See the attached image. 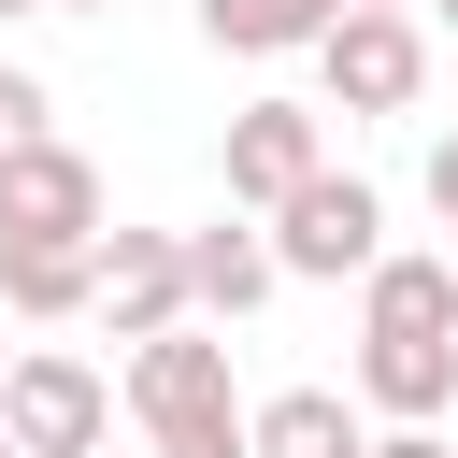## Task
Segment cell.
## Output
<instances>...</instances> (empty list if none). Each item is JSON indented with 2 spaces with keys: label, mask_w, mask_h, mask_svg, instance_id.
Wrapping results in <instances>:
<instances>
[{
  "label": "cell",
  "mask_w": 458,
  "mask_h": 458,
  "mask_svg": "<svg viewBox=\"0 0 458 458\" xmlns=\"http://www.w3.org/2000/svg\"><path fill=\"white\" fill-rule=\"evenodd\" d=\"M129 415H143L157 458H258V415L229 401V344H215V315H172V329L129 344Z\"/></svg>",
  "instance_id": "obj_1"
},
{
  "label": "cell",
  "mask_w": 458,
  "mask_h": 458,
  "mask_svg": "<svg viewBox=\"0 0 458 458\" xmlns=\"http://www.w3.org/2000/svg\"><path fill=\"white\" fill-rule=\"evenodd\" d=\"M315 72H329V114H415V86H429L415 0H344L329 43H315Z\"/></svg>",
  "instance_id": "obj_2"
},
{
  "label": "cell",
  "mask_w": 458,
  "mask_h": 458,
  "mask_svg": "<svg viewBox=\"0 0 458 458\" xmlns=\"http://www.w3.org/2000/svg\"><path fill=\"white\" fill-rule=\"evenodd\" d=\"M272 258H286V286H344V272H372V258H386V200H372L358 172L286 186V200H272Z\"/></svg>",
  "instance_id": "obj_3"
},
{
  "label": "cell",
  "mask_w": 458,
  "mask_h": 458,
  "mask_svg": "<svg viewBox=\"0 0 458 458\" xmlns=\"http://www.w3.org/2000/svg\"><path fill=\"white\" fill-rule=\"evenodd\" d=\"M0 429H14L29 458H100V444H114V386H100L72 344H29V358L0 372Z\"/></svg>",
  "instance_id": "obj_4"
},
{
  "label": "cell",
  "mask_w": 458,
  "mask_h": 458,
  "mask_svg": "<svg viewBox=\"0 0 458 458\" xmlns=\"http://www.w3.org/2000/svg\"><path fill=\"white\" fill-rule=\"evenodd\" d=\"M0 243H100V172L43 129L0 157Z\"/></svg>",
  "instance_id": "obj_5"
},
{
  "label": "cell",
  "mask_w": 458,
  "mask_h": 458,
  "mask_svg": "<svg viewBox=\"0 0 458 458\" xmlns=\"http://www.w3.org/2000/svg\"><path fill=\"white\" fill-rule=\"evenodd\" d=\"M100 315H114V344L200 315V286H186V229H100Z\"/></svg>",
  "instance_id": "obj_6"
},
{
  "label": "cell",
  "mask_w": 458,
  "mask_h": 458,
  "mask_svg": "<svg viewBox=\"0 0 458 458\" xmlns=\"http://www.w3.org/2000/svg\"><path fill=\"white\" fill-rule=\"evenodd\" d=\"M315 172H329L315 100H243V114H229V200H243V215H272V200L315 186Z\"/></svg>",
  "instance_id": "obj_7"
},
{
  "label": "cell",
  "mask_w": 458,
  "mask_h": 458,
  "mask_svg": "<svg viewBox=\"0 0 458 458\" xmlns=\"http://www.w3.org/2000/svg\"><path fill=\"white\" fill-rule=\"evenodd\" d=\"M358 401L372 415H444L458 401V329H358Z\"/></svg>",
  "instance_id": "obj_8"
},
{
  "label": "cell",
  "mask_w": 458,
  "mask_h": 458,
  "mask_svg": "<svg viewBox=\"0 0 458 458\" xmlns=\"http://www.w3.org/2000/svg\"><path fill=\"white\" fill-rule=\"evenodd\" d=\"M186 286H200L215 329H243V315L286 286V258H272V229H186Z\"/></svg>",
  "instance_id": "obj_9"
},
{
  "label": "cell",
  "mask_w": 458,
  "mask_h": 458,
  "mask_svg": "<svg viewBox=\"0 0 458 458\" xmlns=\"http://www.w3.org/2000/svg\"><path fill=\"white\" fill-rule=\"evenodd\" d=\"M0 301H14L29 329L100 315V243H0Z\"/></svg>",
  "instance_id": "obj_10"
},
{
  "label": "cell",
  "mask_w": 458,
  "mask_h": 458,
  "mask_svg": "<svg viewBox=\"0 0 458 458\" xmlns=\"http://www.w3.org/2000/svg\"><path fill=\"white\" fill-rule=\"evenodd\" d=\"M358 329H458V258H372Z\"/></svg>",
  "instance_id": "obj_11"
},
{
  "label": "cell",
  "mask_w": 458,
  "mask_h": 458,
  "mask_svg": "<svg viewBox=\"0 0 458 458\" xmlns=\"http://www.w3.org/2000/svg\"><path fill=\"white\" fill-rule=\"evenodd\" d=\"M258 458H372V429L344 415V386H272L258 401Z\"/></svg>",
  "instance_id": "obj_12"
},
{
  "label": "cell",
  "mask_w": 458,
  "mask_h": 458,
  "mask_svg": "<svg viewBox=\"0 0 458 458\" xmlns=\"http://www.w3.org/2000/svg\"><path fill=\"white\" fill-rule=\"evenodd\" d=\"M329 14H344V0H200V29H215L229 57H315Z\"/></svg>",
  "instance_id": "obj_13"
},
{
  "label": "cell",
  "mask_w": 458,
  "mask_h": 458,
  "mask_svg": "<svg viewBox=\"0 0 458 458\" xmlns=\"http://www.w3.org/2000/svg\"><path fill=\"white\" fill-rule=\"evenodd\" d=\"M43 114H57V100H43V72H14V57H0V157H14V143H43Z\"/></svg>",
  "instance_id": "obj_14"
},
{
  "label": "cell",
  "mask_w": 458,
  "mask_h": 458,
  "mask_svg": "<svg viewBox=\"0 0 458 458\" xmlns=\"http://www.w3.org/2000/svg\"><path fill=\"white\" fill-rule=\"evenodd\" d=\"M372 458H458V444H444V415H386V429H372Z\"/></svg>",
  "instance_id": "obj_15"
},
{
  "label": "cell",
  "mask_w": 458,
  "mask_h": 458,
  "mask_svg": "<svg viewBox=\"0 0 458 458\" xmlns=\"http://www.w3.org/2000/svg\"><path fill=\"white\" fill-rule=\"evenodd\" d=\"M429 215H444V229H458V129H444V143H429Z\"/></svg>",
  "instance_id": "obj_16"
},
{
  "label": "cell",
  "mask_w": 458,
  "mask_h": 458,
  "mask_svg": "<svg viewBox=\"0 0 458 458\" xmlns=\"http://www.w3.org/2000/svg\"><path fill=\"white\" fill-rule=\"evenodd\" d=\"M0 14H57V0H0Z\"/></svg>",
  "instance_id": "obj_17"
},
{
  "label": "cell",
  "mask_w": 458,
  "mask_h": 458,
  "mask_svg": "<svg viewBox=\"0 0 458 458\" xmlns=\"http://www.w3.org/2000/svg\"><path fill=\"white\" fill-rule=\"evenodd\" d=\"M429 14H444V29H458V0H429Z\"/></svg>",
  "instance_id": "obj_18"
},
{
  "label": "cell",
  "mask_w": 458,
  "mask_h": 458,
  "mask_svg": "<svg viewBox=\"0 0 458 458\" xmlns=\"http://www.w3.org/2000/svg\"><path fill=\"white\" fill-rule=\"evenodd\" d=\"M0 458H29V444H14V429H0Z\"/></svg>",
  "instance_id": "obj_19"
},
{
  "label": "cell",
  "mask_w": 458,
  "mask_h": 458,
  "mask_svg": "<svg viewBox=\"0 0 458 458\" xmlns=\"http://www.w3.org/2000/svg\"><path fill=\"white\" fill-rule=\"evenodd\" d=\"M444 258H458V229H444Z\"/></svg>",
  "instance_id": "obj_20"
},
{
  "label": "cell",
  "mask_w": 458,
  "mask_h": 458,
  "mask_svg": "<svg viewBox=\"0 0 458 458\" xmlns=\"http://www.w3.org/2000/svg\"><path fill=\"white\" fill-rule=\"evenodd\" d=\"M57 14H86V0H57Z\"/></svg>",
  "instance_id": "obj_21"
},
{
  "label": "cell",
  "mask_w": 458,
  "mask_h": 458,
  "mask_svg": "<svg viewBox=\"0 0 458 458\" xmlns=\"http://www.w3.org/2000/svg\"><path fill=\"white\" fill-rule=\"evenodd\" d=\"M0 372H14V358H0Z\"/></svg>",
  "instance_id": "obj_22"
}]
</instances>
